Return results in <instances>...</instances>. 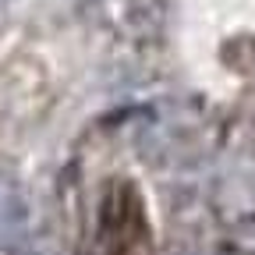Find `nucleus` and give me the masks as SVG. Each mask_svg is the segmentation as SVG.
Wrapping results in <instances>:
<instances>
[]
</instances>
